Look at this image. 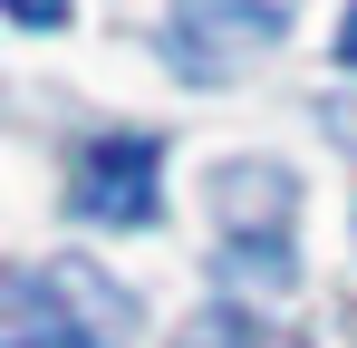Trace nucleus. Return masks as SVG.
Returning <instances> with one entry per match:
<instances>
[{"mask_svg":"<svg viewBox=\"0 0 357 348\" xmlns=\"http://www.w3.org/2000/svg\"><path fill=\"white\" fill-rule=\"evenodd\" d=\"M10 20H20V29H59L68 0H10Z\"/></svg>","mask_w":357,"mask_h":348,"instance_id":"5","label":"nucleus"},{"mask_svg":"<svg viewBox=\"0 0 357 348\" xmlns=\"http://www.w3.org/2000/svg\"><path fill=\"white\" fill-rule=\"evenodd\" d=\"M116 339V290L87 271H10V310H0V348H107Z\"/></svg>","mask_w":357,"mask_h":348,"instance_id":"2","label":"nucleus"},{"mask_svg":"<svg viewBox=\"0 0 357 348\" xmlns=\"http://www.w3.org/2000/svg\"><path fill=\"white\" fill-rule=\"evenodd\" d=\"M174 348H309V339H280V329H261V319H241V310H203Z\"/></svg>","mask_w":357,"mask_h":348,"instance_id":"4","label":"nucleus"},{"mask_svg":"<svg viewBox=\"0 0 357 348\" xmlns=\"http://www.w3.org/2000/svg\"><path fill=\"white\" fill-rule=\"evenodd\" d=\"M338 58L357 68V0H348V20H338Z\"/></svg>","mask_w":357,"mask_h":348,"instance_id":"6","label":"nucleus"},{"mask_svg":"<svg viewBox=\"0 0 357 348\" xmlns=\"http://www.w3.org/2000/svg\"><path fill=\"white\" fill-rule=\"evenodd\" d=\"M299 20V0H174L165 10V58L174 78H232L261 49H280V29Z\"/></svg>","mask_w":357,"mask_h":348,"instance_id":"1","label":"nucleus"},{"mask_svg":"<svg viewBox=\"0 0 357 348\" xmlns=\"http://www.w3.org/2000/svg\"><path fill=\"white\" fill-rule=\"evenodd\" d=\"M77 213L107 232H135L165 213V145L155 136H135V126H116V136H97L87 155H77Z\"/></svg>","mask_w":357,"mask_h":348,"instance_id":"3","label":"nucleus"}]
</instances>
